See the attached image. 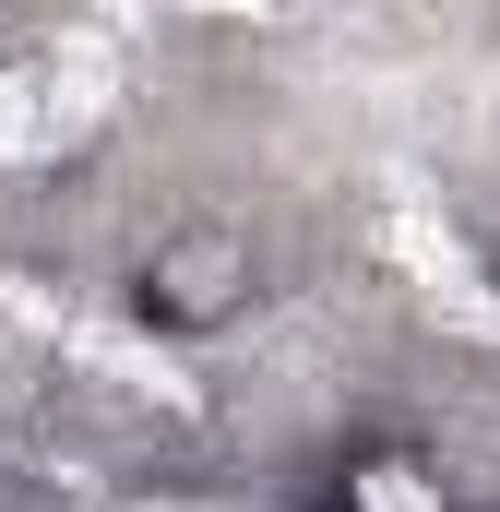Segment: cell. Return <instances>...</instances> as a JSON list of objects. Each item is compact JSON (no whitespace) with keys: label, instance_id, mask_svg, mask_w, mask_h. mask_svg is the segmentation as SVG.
<instances>
[{"label":"cell","instance_id":"cell-1","mask_svg":"<svg viewBox=\"0 0 500 512\" xmlns=\"http://www.w3.org/2000/svg\"><path fill=\"white\" fill-rule=\"evenodd\" d=\"M250 298H262V251H250L239 227H167V239L143 251V274H131L143 334H179V346L250 322Z\"/></svg>","mask_w":500,"mask_h":512}]
</instances>
